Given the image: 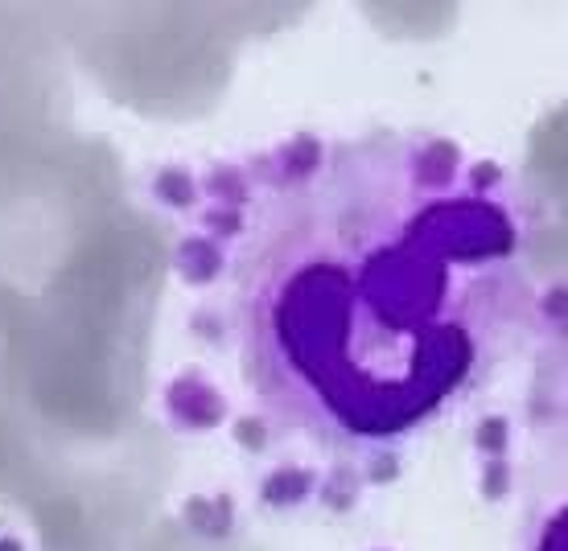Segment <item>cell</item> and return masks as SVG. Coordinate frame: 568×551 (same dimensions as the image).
Masks as SVG:
<instances>
[{
    "mask_svg": "<svg viewBox=\"0 0 568 551\" xmlns=\"http://www.w3.org/2000/svg\"><path fill=\"white\" fill-rule=\"evenodd\" d=\"M173 247L240 437L322 478L387 473L457 420L519 363L544 297L519 177L425 127L214 161Z\"/></svg>",
    "mask_w": 568,
    "mask_h": 551,
    "instance_id": "6da1fadb",
    "label": "cell"
},
{
    "mask_svg": "<svg viewBox=\"0 0 568 551\" xmlns=\"http://www.w3.org/2000/svg\"><path fill=\"white\" fill-rule=\"evenodd\" d=\"M519 367L507 551H568V276L544 284Z\"/></svg>",
    "mask_w": 568,
    "mask_h": 551,
    "instance_id": "7a4b0ae2",
    "label": "cell"
}]
</instances>
